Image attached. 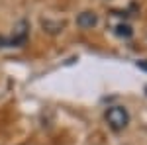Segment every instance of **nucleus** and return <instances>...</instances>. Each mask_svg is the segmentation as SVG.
Listing matches in <instances>:
<instances>
[{"mask_svg": "<svg viewBox=\"0 0 147 145\" xmlns=\"http://www.w3.org/2000/svg\"><path fill=\"white\" fill-rule=\"evenodd\" d=\"M104 120L110 125V129L122 132L129 123V114H127V110H125L124 106H110L106 110V114H104Z\"/></svg>", "mask_w": 147, "mask_h": 145, "instance_id": "obj_1", "label": "nucleus"}, {"mask_svg": "<svg viewBox=\"0 0 147 145\" xmlns=\"http://www.w3.org/2000/svg\"><path fill=\"white\" fill-rule=\"evenodd\" d=\"M98 24V16H96V12H90V10H84L80 12L79 16H77V26L82 28V30H90Z\"/></svg>", "mask_w": 147, "mask_h": 145, "instance_id": "obj_2", "label": "nucleus"}, {"mask_svg": "<svg viewBox=\"0 0 147 145\" xmlns=\"http://www.w3.org/2000/svg\"><path fill=\"white\" fill-rule=\"evenodd\" d=\"M116 34L122 35V37H129L131 35V28L127 24H120V26H116Z\"/></svg>", "mask_w": 147, "mask_h": 145, "instance_id": "obj_3", "label": "nucleus"}, {"mask_svg": "<svg viewBox=\"0 0 147 145\" xmlns=\"http://www.w3.org/2000/svg\"><path fill=\"white\" fill-rule=\"evenodd\" d=\"M137 67L141 69V71H145V73H147V59H143V61H137Z\"/></svg>", "mask_w": 147, "mask_h": 145, "instance_id": "obj_4", "label": "nucleus"}]
</instances>
